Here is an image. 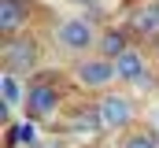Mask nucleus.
Wrapping results in <instances>:
<instances>
[{
	"label": "nucleus",
	"instance_id": "nucleus-1",
	"mask_svg": "<svg viewBox=\"0 0 159 148\" xmlns=\"http://www.w3.org/2000/svg\"><path fill=\"white\" fill-rule=\"evenodd\" d=\"M34 63H37V44L30 41V37H7L4 41V67L7 74L15 71H34Z\"/></svg>",
	"mask_w": 159,
	"mask_h": 148
},
{
	"label": "nucleus",
	"instance_id": "nucleus-2",
	"mask_svg": "<svg viewBox=\"0 0 159 148\" xmlns=\"http://www.w3.org/2000/svg\"><path fill=\"white\" fill-rule=\"evenodd\" d=\"M59 104V93L52 89V81H34L30 85V93H26V111H30V118H48L52 111Z\"/></svg>",
	"mask_w": 159,
	"mask_h": 148
},
{
	"label": "nucleus",
	"instance_id": "nucleus-3",
	"mask_svg": "<svg viewBox=\"0 0 159 148\" xmlns=\"http://www.w3.org/2000/svg\"><path fill=\"white\" fill-rule=\"evenodd\" d=\"M96 115H100V126L119 130V126H126V122L133 118V108H129L126 96H104V100L96 104Z\"/></svg>",
	"mask_w": 159,
	"mask_h": 148
},
{
	"label": "nucleus",
	"instance_id": "nucleus-4",
	"mask_svg": "<svg viewBox=\"0 0 159 148\" xmlns=\"http://www.w3.org/2000/svg\"><path fill=\"white\" fill-rule=\"evenodd\" d=\"M115 74H119V67L111 59H81L78 63V78L85 85H107Z\"/></svg>",
	"mask_w": 159,
	"mask_h": 148
},
{
	"label": "nucleus",
	"instance_id": "nucleus-5",
	"mask_svg": "<svg viewBox=\"0 0 159 148\" xmlns=\"http://www.w3.org/2000/svg\"><path fill=\"white\" fill-rule=\"evenodd\" d=\"M26 15H30L26 0H0V30H4V37L19 34L22 22H26Z\"/></svg>",
	"mask_w": 159,
	"mask_h": 148
},
{
	"label": "nucleus",
	"instance_id": "nucleus-6",
	"mask_svg": "<svg viewBox=\"0 0 159 148\" xmlns=\"http://www.w3.org/2000/svg\"><path fill=\"white\" fill-rule=\"evenodd\" d=\"M59 41H63L67 48L81 52V48H89V44H93V30H89V22L74 19V22H63V26H59Z\"/></svg>",
	"mask_w": 159,
	"mask_h": 148
},
{
	"label": "nucleus",
	"instance_id": "nucleus-7",
	"mask_svg": "<svg viewBox=\"0 0 159 148\" xmlns=\"http://www.w3.org/2000/svg\"><path fill=\"white\" fill-rule=\"evenodd\" d=\"M133 30L144 37H159V4H148L133 15Z\"/></svg>",
	"mask_w": 159,
	"mask_h": 148
},
{
	"label": "nucleus",
	"instance_id": "nucleus-8",
	"mask_svg": "<svg viewBox=\"0 0 159 148\" xmlns=\"http://www.w3.org/2000/svg\"><path fill=\"white\" fill-rule=\"evenodd\" d=\"M115 67L126 81H144V63H141V56L137 52H122L119 59H115Z\"/></svg>",
	"mask_w": 159,
	"mask_h": 148
},
{
	"label": "nucleus",
	"instance_id": "nucleus-9",
	"mask_svg": "<svg viewBox=\"0 0 159 148\" xmlns=\"http://www.w3.org/2000/svg\"><path fill=\"white\" fill-rule=\"evenodd\" d=\"M100 48H104V56H115V59H119L122 52H129V48H126V34H122V30H107V34L100 37Z\"/></svg>",
	"mask_w": 159,
	"mask_h": 148
},
{
	"label": "nucleus",
	"instance_id": "nucleus-10",
	"mask_svg": "<svg viewBox=\"0 0 159 148\" xmlns=\"http://www.w3.org/2000/svg\"><path fill=\"white\" fill-rule=\"evenodd\" d=\"M34 141V126H15L11 133H7V148H15V145H30Z\"/></svg>",
	"mask_w": 159,
	"mask_h": 148
},
{
	"label": "nucleus",
	"instance_id": "nucleus-11",
	"mask_svg": "<svg viewBox=\"0 0 159 148\" xmlns=\"http://www.w3.org/2000/svg\"><path fill=\"white\" fill-rule=\"evenodd\" d=\"M126 148H156V133H152V130H144V133H133V137L126 141Z\"/></svg>",
	"mask_w": 159,
	"mask_h": 148
},
{
	"label": "nucleus",
	"instance_id": "nucleus-12",
	"mask_svg": "<svg viewBox=\"0 0 159 148\" xmlns=\"http://www.w3.org/2000/svg\"><path fill=\"white\" fill-rule=\"evenodd\" d=\"M15 100H19V78L4 74V104H15Z\"/></svg>",
	"mask_w": 159,
	"mask_h": 148
},
{
	"label": "nucleus",
	"instance_id": "nucleus-13",
	"mask_svg": "<svg viewBox=\"0 0 159 148\" xmlns=\"http://www.w3.org/2000/svg\"><path fill=\"white\" fill-rule=\"evenodd\" d=\"M74 4H93V0H74Z\"/></svg>",
	"mask_w": 159,
	"mask_h": 148
}]
</instances>
